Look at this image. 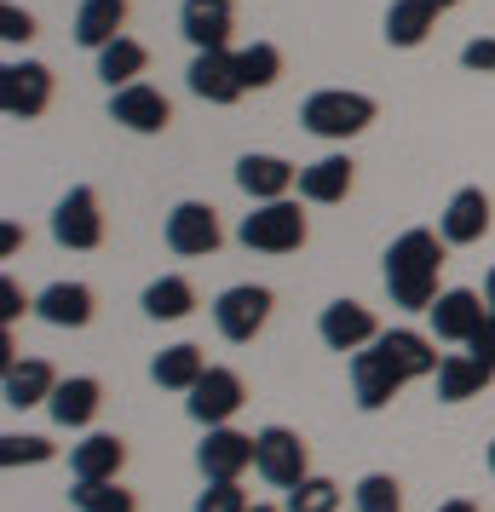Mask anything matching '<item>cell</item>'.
Here are the masks:
<instances>
[{"label": "cell", "mask_w": 495, "mask_h": 512, "mask_svg": "<svg viewBox=\"0 0 495 512\" xmlns=\"http://www.w3.org/2000/svg\"><path fill=\"white\" fill-rule=\"evenodd\" d=\"M438 351L426 340L421 328H380L375 346L352 351V397L363 415H380L392 397L409 386V380H426V374H438Z\"/></svg>", "instance_id": "1"}, {"label": "cell", "mask_w": 495, "mask_h": 512, "mask_svg": "<svg viewBox=\"0 0 495 512\" xmlns=\"http://www.w3.org/2000/svg\"><path fill=\"white\" fill-rule=\"evenodd\" d=\"M438 271H444V236L415 225L386 248V294L403 311H432L438 300Z\"/></svg>", "instance_id": "2"}, {"label": "cell", "mask_w": 495, "mask_h": 512, "mask_svg": "<svg viewBox=\"0 0 495 512\" xmlns=\"http://www.w3.org/2000/svg\"><path fill=\"white\" fill-rule=\"evenodd\" d=\"M300 121H306V133H317V139L346 144L375 121V98L346 93V87H323V93H311L306 104H300Z\"/></svg>", "instance_id": "3"}, {"label": "cell", "mask_w": 495, "mask_h": 512, "mask_svg": "<svg viewBox=\"0 0 495 512\" xmlns=\"http://www.w3.org/2000/svg\"><path fill=\"white\" fill-rule=\"evenodd\" d=\"M236 242L254 254H294V248H306V213L288 196L283 202H254V213H242V225H236Z\"/></svg>", "instance_id": "4"}, {"label": "cell", "mask_w": 495, "mask_h": 512, "mask_svg": "<svg viewBox=\"0 0 495 512\" xmlns=\"http://www.w3.org/2000/svg\"><path fill=\"white\" fill-rule=\"evenodd\" d=\"M254 472H260L271 489H294L311 478V449L300 432H288V426H265L254 432Z\"/></svg>", "instance_id": "5"}, {"label": "cell", "mask_w": 495, "mask_h": 512, "mask_svg": "<svg viewBox=\"0 0 495 512\" xmlns=\"http://www.w3.org/2000/svg\"><path fill=\"white\" fill-rule=\"evenodd\" d=\"M271 305H277L271 288H260V282H236V288H225V294L213 300V323H219V334H225L231 346H248V340L271 323Z\"/></svg>", "instance_id": "6"}, {"label": "cell", "mask_w": 495, "mask_h": 512, "mask_svg": "<svg viewBox=\"0 0 495 512\" xmlns=\"http://www.w3.org/2000/svg\"><path fill=\"white\" fill-rule=\"evenodd\" d=\"M248 403V386H242V374L236 369H219L213 363L196 386L185 392V415L196 420V426H231V415Z\"/></svg>", "instance_id": "7"}, {"label": "cell", "mask_w": 495, "mask_h": 512, "mask_svg": "<svg viewBox=\"0 0 495 512\" xmlns=\"http://www.w3.org/2000/svg\"><path fill=\"white\" fill-rule=\"evenodd\" d=\"M52 242L75 248V254H93L98 242H104V213H98V196L87 185L58 196V208H52Z\"/></svg>", "instance_id": "8"}, {"label": "cell", "mask_w": 495, "mask_h": 512, "mask_svg": "<svg viewBox=\"0 0 495 512\" xmlns=\"http://www.w3.org/2000/svg\"><path fill=\"white\" fill-rule=\"evenodd\" d=\"M196 466L208 484H242V472L254 466V438L236 426H208V438L196 443Z\"/></svg>", "instance_id": "9"}, {"label": "cell", "mask_w": 495, "mask_h": 512, "mask_svg": "<svg viewBox=\"0 0 495 512\" xmlns=\"http://www.w3.org/2000/svg\"><path fill=\"white\" fill-rule=\"evenodd\" d=\"M426 317H432V340H444V346H467L472 334L484 328V317H490V300L472 294V288H444Z\"/></svg>", "instance_id": "10"}, {"label": "cell", "mask_w": 495, "mask_h": 512, "mask_svg": "<svg viewBox=\"0 0 495 512\" xmlns=\"http://www.w3.org/2000/svg\"><path fill=\"white\" fill-rule=\"evenodd\" d=\"M52 104V70L47 64H6L0 70V110L12 121H35Z\"/></svg>", "instance_id": "11"}, {"label": "cell", "mask_w": 495, "mask_h": 512, "mask_svg": "<svg viewBox=\"0 0 495 512\" xmlns=\"http://www.w3.org/2000/svg\"><path fill=\"white\" fill-rule=\"evenodd\" d=\"M219 242H225V231H219V213L208 202H179L167 213V248L179 259H208Z\"/></svg>", "instance_id": "12"}, {"label": "cell", "mask_w": 495, "mask_h": 512, "mask_svg": "<svg viewBox=\"0 0 495 512\" xmlns=\"http://www.w3.org/2000/svg\"><path fill=\"white\" fill-rule=\"evenodd\" d=\"M185 81H190V93L202 98V104H236V98L248 93V87H242V70H236V52H231V47L196 52V58H190V70H185Z\"/></svg>", "instance_id": "13"}, {"label": "cell", "mask_w": 495, "mask_h": 512, "mask_svg": "<svg viewBox=\"0 0 495 512\" xmlns=\"http://www.w3.org/2000/svg\"><path fill=\"white\" fill-rule=\"evenodd\" d=\"M317 334H323L329 351H363V346L380 340V323H375V311H369L363 300H334V305H323Z\"/></svg>", "instance_id": "14"}, {"label": "cell", "mask_w": 495, "mask_h": 512, "mask_svg": "<svg viewBox=\"0 0 495 512\" xmlns=\"http://www.w3.org/2000/svg\"><path fill=\"white\" fill-rule=\"evenodd\" d=\"M110 121H121L127 133H167L173 104H167L162 87L133 81V87H116V93H110Z\"/></svg>", "instance_id": "15"}, {"label": "cell", "mask_w": 495, "mask_h": 512, "mask_svg": "<svg viewBox=\"0 0 495 512\" xmlns=\"http://www.w3.org/2000/svg\"><path fill=\"white\" fill-rule=\"evenodd\" d=\"M484 231H490V196L478 185H461L438 213V236L449 248H472V242H484Z\"/></svg>", "instance_id": "16"}, {"label": "cell", "mask_w": 495, "mask_h": 512, "mask_svg": "<svg viewBox=\"0 0 495 512\" xmlns=\"http://www.w3.org/2000/svg\"><path fill=\"white\" fill-rule=\"evenodd\" d=\"M179 29L196 52L213 47H231V29H236V0H185L179 6Z\"/></svg>", "instance_id": "17"}, {"label": "cell", "mask_w": 495, "mask_h": 512, "mask_svg": "<svg viewBox=\"0 0 495 512\" xmlns=\"http://www.w3.org/2000/svg\"><path fill=\"white\" fill-rule=\"evenodd\" d=\"M236 185H242V196H254V202H283L288 190L300 185V173H294V162H283V156L248 150V156L236 162Z\"/></svg>", "instance_id": "18"}, {"label": "cell", "mask_w": 495, "mask_h": 512, "mask_svg": "<svg viewBox=\"0 0 495 512\" xmlns=\"http://www.w3.org/2000/svg\"><path fill=\"white\" fill-rule=\"evenodd\" d=\"M93 311H98V300H93L87 282H47V288L35 294V317L47 328H87Z\"/></svg>", "instance_id": "19"}, {"label": "cell", "mask_w": 495, "mask_h": 512, "mask_svg": "<svg viewBox=\"0 0 495 512\" xmlns=\"http://www.w3.org/2000/svg\"><path fill=\"white\" fill-rule=\"evenodd\" d=\"M0 392H6V409H35V403H52V392H58V369H52L47 357L6 363V374H0Z\"/></svg>", "instance_id": "20"}, {"label": "cell", "mask_w": 495, "mask_h": 512, "mask_svg": "<svg viewBox=\"0 0 495 512\" xmlns=\"http://www.w3.org/2000/svg\"><path fill=\"white\" fill-rule=\"evenodd\" d=\"M104 409V386H98L93 374H70V380H58V392H52L47 415L64 426V432H81V426H93V415Z\"/></svg>", "instance_id": "21"}, {"label": "cell", "mask_w": 495, "mask_h": 512, "mask_svg": "<svg viewBox=\"0 0 495 512\" xmlns=\"http://www.w3.org/2000/svg\"><path fill=\"white\" fill-rule=\"evenodd\" d=\"M495 369L490 363H478L472 351H449L444 363H438V403H467V397H484L490 392Z\"/></svg>", "instance_id": "22"}, {"label": "cell", "mask_w": 495, "mask_h": 512, "mask_svg": "<svg viewBox=\"0 0 495 512\" xmlns=\"http://www.w3.org/2000/svg\"><path fill=\"white\" fill-rule=\"evenodd\" d=\"M346 190H352V156H317V162L300 167V202H317V208H329V202H346Z\"/></svg>", "instance_id": "23"}, {"label": "cell", "mask_w": 495, "mask_h": 512, "mask_svg": "<svg viewBox=\"0 0 495 512\" xmlns=\"http://www.w3.org/2000/svg\"><path fill=\"white\" fill-rule=\"evenodd\" d=\"M127 466V443L116 432H87L70 449V478H121Z\"/></svg>", "instance_id": "24"}, {"label": "cell", "mask_w": 495, "mask_h": 512, "mask_svg": "<svg viewBox=\"0 0 495 512\" xmlns=\"http://www.w3.org/2000/svg\"><path fill=\"white\" fill-rule=\"evenodd\" d=\"M121 29H127V0H81V12H75V47L104 52L110 41H121Z\"/></svg>", "instance_id": "25"}, {"label": "cell", "mask_w": 495, "mask_h": 512, "mask_svg": "<svg viewBox=\"0 0 495 512\" xmlns=\"http://www.w3.org/2000/svg\"><path fill=\"white\" fill-rule=\"evenodd\" d=\"M213 363L202 357V346H190V340H179V346L156 351V363H150V380L162 386V392H190L202 374H208Z\"/></svg>", "instance_id": "26"}, {"label": "cell", "mask_w": 495, "mask_h": 512, "mask_svg": "<svg viewBox=\"0 0 495 512\" xmlns=\"http://www.w3.org/2000/svg\"><path fill=\"white\" fill-rule=\"evenodd\" d=\"M432 29H438V6L432 0H392L386 6V41L392 47H421Z\"/></svg>", "instance_id": "27"}, {"label": "cell", "mask_w": 495, "mask_h": 512, "mask_svg": "<svg viewBox=\"0 0 495 512\" xmlns=\"http://www.w3.org/2000/svg\"><path fill=\"white\" fill-rule=\"evenodd\" d=\"M144 317H156V323H185L190 311H196V288L190 277H156L144 288Z\"/></svg>", "instance_id": "28"}, {"label": "cell", "mask_w": 495, "mask_h": 512, "mask_svg": "<svg viewBox=\"0 0 495 512\" xmlns=\"http://www.w3.org/2000/svg\"><path fill=\"white\" fill-rule=\"evenodd\" d=\"M144 64H150V52L133 41V35H121V41H110V47L98 52V81L116 93V87H133L144 75Z\"/></svg>", "instance_id": "29"}, {"label": "cell", "mask_w": 495, "mask_h": 512, "mask_svg": "<svg viewBox=\"0 0 495 512\" xmlns=\"http://www.w3.org/2000/svg\"><path fill=\"white\" fill-rule=\"evenodd\" d=\"M70 507L75 512H139V495L121 489V478H75Z\"/></svg>", "instance_id": "30"}, {"label": "cell", "mask_w": 495, "mask_h": 512, "mask_svg": "<svg viewBox=\"0 0 495 512\" xmlns=\"http://www.w3.org/2000/svg\"><path fill=\"white\" fill-rule=\"evenodd\" d=\"M236 70H242V87H271L277 75H283V52L271 47V41H254V47H242L236 52Z\"/></svg>", "instance_id": "31"}, {"label": "cell", "mask_w": 495, "mask_h": 512, "mask_svg": "<svg viewBox=\"0 0 495 512\" xmlns=\"http://www.w3.org/2000/svg\"><path fill=\"white\" fill-rule=\"evenodd\" d=\"M352 501L357 512H403V484L392 472H369V478H357Z\"/></svg>", "instance_id": "32"}, {"label": "cell", "mask_w": 495, "mask_h": 512, "mask_svg": "<svg viewBox=\"0 0 495 512\" xmlns=\"http://www.w3.org/2000/svg\"><path fill=\"white\" fill-rule=\"evenodd\" d=\"M283 512H340V484H334V478H323V472H311L306 484L288 489Z\"/></svg>", "instance_id": "33"}, {"label": "cell", "mask_w": 495, "mask_h": 512, "mask_svg": "<svg viewBox=\"0 0 495 512\" xmlns=\"http://www.w3.org/2000/svg\"><path fill=\"white\" fill-rule=\"evenodd\" d=\"M58 449H52L47 438H35V432H6L0 438V466H41L52 461Z\"/></svg>", "instance_id": "34"}, {"label": "cell", "mask_w": 495, "mask_h": 512, "mask_svg": "<svg viewBox=\"0 0 495 512\" xmlns=\"http://www.w3.org/2000/svg\"><path fill=\"white\" fill-rule=\"evenodd\" d=\"M254 501H248V489L242 484H208L202 495H196V507L190 512H248Z\"/></svg>", "instance_id": "35"}, {"label": "cell", "mask_w": 495, "mask_h": 512, "mask_svg": "<svg viewBox=\"0 0 495 512\" xmlns=\"http://www.w3.org/2000/svg\"><path fill=\"white\" fill-rule=\"evenodd\" d=\"M461 64H467L472 75H495V35H478V41H467V47H461Z\"/></svg>", "instance_id": "36"}, {"label": "cell", "mask_w": 495, "mask_h": 512, "mask_svg": "<svg viewBox=\"0 0 495 512\" xmlns=\"http://www.w3.org/2000/svg\"><path fill=\"white\" fill-rule=\"evenodd\" d=\"M0 35L18 47V41H29V35H35V18H29L24 6H12V0H6V6H0Z\"/></svg>", "instance_id": "37"}, {"label": "cell", "mask_w": 495, "mask_h": 512, "mask_svg": "<svg viewBox=\"0 0 495 512\" xmlns=\"http://www.w3.org/2000/svg\"><path fill=\"white\" fill-rule=\"evenodd\" d=\"M467 351L478 357V363H490V369H495V311L484 317V328H478V334L467 340Z\"/></svg>", "instance_id": "38"}, {"label": "cell", "mask_w": 495, "mask_h": 512, "mask_svg": "<svg viewBox=\"0 0 495 512\" xmlns=\"http://www.w3.org/2000/svg\"><path fill=\"white\" fill-rule=\"evenodd\" d=\"M0 300H6V305H0V323H12V317H18L24 305H29V311H35V300H24V294H18V282H12V277L0 282Z\"/></svg>", "instance_id": "39"}, {"label": "cell", "mask_w": 495, "mask_h": 512, "mask_svg": "<svg viewBox=\"0 0 495 512\" xmlns=\"http://www.w3.org/2000/svg\"><path fill=\"white\" fill-rule=\"evenodd\" d=\"M438 512H478V501H467V495H461V501H444Z\"/></svg>", "instance_id": "40"}, {"label": "cell", "mask_w": 495, "mask_h": 512, "mask_svg": "<svg viewBox=\"0 0 495 512\" xmlns=\"http://www.w3.org/2000/svg\"><path fill=\"white\" fill-rule=\"evenodd\" d=\"M484 300H490V311H495V271L484 277Z\"/></svg>", "instance_id": "41"}, {"label": "cell", "mask_w": 495, "mask_h": 512, "mask_svg": "<svg viewBox=\"0 0 495 512\" xmlns=\"http://www.w3.org/2000/svg\"><path fill=\"white\" fill-rule=\"evenodd\" d=\"M248 512H283V507H271V501H254V507H248Z\"/></svg>", "instance_id": "42"}, {"label": "cell", "mask_w": 495, "mask_h": 512, "mask_svg": "<svg viewBox=\"0 0 495 512\" xmlns=\"http://www.w3.org/2000/svg\"><path fill=\"white\" fill-rule=\"evenodd\" d=\"M432 6H438V12H444V6H461V0H432Z\"/></svg>", "instance_id": "43"}, {"label": "cell", "mask_w": 495, "mask_h": 512, "mask_svg": "<svg viewBox=\"0 0 495 512\" xmlns=\"http://www.w3.org/2000/svg\"><path fill=\"white\" fill-rule=\"evenodd\" d=\"M490 472H495V438H490Z\"/></svg>", "instance_id": "44"}]
</instances>
